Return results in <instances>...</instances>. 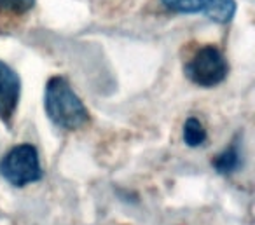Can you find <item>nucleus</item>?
Segmentation results:
<instances>
[{
	"mask_svg": "<svg viewBox=\"0 0 255 225\" xmlns=\"http://www.w3.org/2000/svg\"><path fill=\"white\" fill-rule=\"evenodd\" d=\"M185 77L199 88H215L226 81L229 65L222 51L215 46H203L184 67Z\"/></svg>",
	"mask_w": 255,
	"mask_h": 225,
	"instance_id": "3",
	"label": "nucleus"
},
{
	"mask_svg": "<svg viewBox=\"0 0 255 225\" xmlns=\"http://www.w3.org/2000/svg\"><path fill=\"white\" fill-rule=\"evenodd\" d=\"M184 141L189 147H199L206 141V129L196 117H189L184 124Z\"/></svg>",
	"mask_w": 255,
	"mask_h": 225,
	"instance_id": "7",
	"label": "nucleus"
},
{
	"mask_svg": "<svg viewBox=\"0 0 255 225\" xmlns=\"http://www.w3.org/2000/svg\"><path fill=\"white\" fill-rule=\"evenodd\" d=\"M163 5L178 14H203L220 25H226L236 14V0H161Z\"/></svg>",
	"mask_w": 255,
	"mask_h": 225,
	"instance_id": "4",
	"label": "nucleus"
},
{
	"mask_svg": "<svg viewBox=\"0 0 255 225\" xmlns=\"http://www.w3.org/2000/svg\"><path fill=\"white\" fill-rule=\"evenodd\" d=\"M0 175L12 187H25L42 180L44 171L40 166L39 150L32 143L12 147L0 159Z\"/></svg>",
	"mask_w": 255,
	"mask_h": 225,
	"instance_id": "2",
	"label": "nucleus"
},
{
	"mask_svg": "<svg viewBox=\"0 0 255 225\" xmlns=\"http://www.w3.org/2000/svg\"><path fill=\"white\" fill-rule=\"evenodd\" d=\"M213 168H215L217 173L220 175H231L234 173L241 164V152H240V147L238 143H231L226 150H222L215 159L212 161Z\"/></svg>",
	"mask_w": 255,
	"mask_h": 225,
	"instance_id": "6",
	"label": "nucleus"
},
{
	"mask_svg": "<svg viewBox=\"0 0 255 225\" xmlns=\"http://www.w3.org/2000/svg\"><path fill=\"white\" fill-rule=\"evenodd\" d=\"M19 96H21V79L7 63L0 60V119L5 124L11 122L14 117Z\"/></svg>",
	"mask_w": 255,
	"mask_h": 225,
	"instance_id": "5",
	"label": "nucleus"
},
{
	"mask_svg": "<svg viewBox=\"0 0 255 225\" xmlns=\"http://www.w3.org/2000/svg\"><path fill=\"white\" fill-rule=\"evenodd\" d=\"M44 109L54 126L75 131L89 122V112L65 77H51L44 93Z\"/></svg>",
	"mask_w": 255,
	"mask_h": 225,
	"instance_id": "1",
	"label": "nucleus"
},
{
	"mask_svg": "<svg viewBox=\"0 0 255 225\" xmlns=\"http://www.w3.org/2000/svg\"><path fill=\"white\" fill-rule=\"evenodd\" d=\"M35 0H0V16H19L32 11Z\"/></svg>",
	"mask_w": 255,
	"mask_h": 225,
	"instance_id": "8",
	"label": "nucleus"
}]
</instances>
